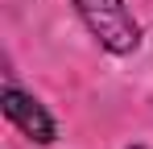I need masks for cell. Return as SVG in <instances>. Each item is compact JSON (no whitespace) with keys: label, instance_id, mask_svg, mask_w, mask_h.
Wrapping results in <instances>:
<instances>
[{"label":"cell","instance_id":"cell-1","mask_svg":"<svg viewBox=\"0 0 153 149\" xmlns=\"http://www.w3.org/2000/svg\"><path fill=\"white\" fill-rule=\"evenodd\" d=\"M79 17L87 21V29L100 37V46H108L112 54H128L141 42V29L132 21V13L124 8V0H75Z\"/></svg>","mask_w":153,"mask_h":149},{"label":"cell","instance_id":"cell-2","mask_svg":"<svg viewBox=\"0 0 153 149\" xmlns=\"http://www.w3.org/2000/svg\"><path fill=\"white\" fill-rule=\"evenodd\" d=\"M0 99H4V116L17 124V128H21L25 137L42 141V145H50V141H54V120H50V112H46V108H42V104H37L33 95L17 91V87L8 83Z\"/></svg>","mask_w":153,"mask_h":149}]
</instances>
